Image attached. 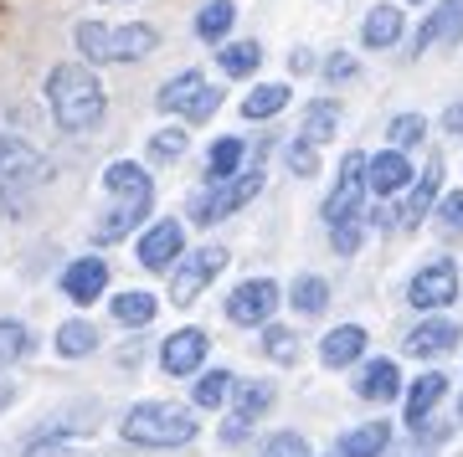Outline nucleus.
I'll return each mask as SVG.
<instances>
[{"label":"nucleus","mask_w":463,"mask_h":457,"mask_svg":"<svg viewBox=\"0 0 463 457\" xmlns=\"http://www.w3.org/2000/svg\"><path fill=\"white\" fill-rule=\"evenodd\" d=\"M288 108V88L283 82H258L248 98H242V118H252V124H263V118L283 114Z\"/></svg>","instance_id":"nucleus-30"},{"label":"nucleus","mask_w":463,"mask_h":457,"mask_svg":"<svg viewBox=\"0 0 463 457\" xmlns=\"http://www.w3.org/2000/svg\"><path fill=\"white\" fill-rule=\"evenodd\" d=\"M109 313H114L124 329H149L155 324V313H160V298L149 294V288H129V294H114Z\"/></svg>","instance_id":"nucleus-26"},{"label":"nucleus","mask_w":463,"mask_h":457,"mask_svg":"<svg viewBox=\"0 0 463 457\" xmlns=\"http://www.w3.org/2000/svg\"><path fill=\"white\" fill-rule=\"evenodd\" d=\"M432 42H463V0H438V11H432V16L417 26L412 51L422 57Z\"/></svg>","instance_id":"nucleus-21"},{"label":"nucleus","mask_w":463,"mask_h":457,"mask_svg":"<svg viewBox=\"0 0 463 457\" xmlns=\"http://www.w3.org/2000/svg\"><path fill=\"white\" fill-rule=\"evenodd\" d=\"M386 139H392V149L407 154V149H417L422 139H428V118L422 114H397L392 118V129H386Z\"/></svg>","instance_id":"nucleus-36"},{"label":"nucleus","mask_w":463,"mask_h":457,"mask_svg":"<svg viewBox=\"0 0 463 457\" xmlns=\"http://www.w3.org/2000/svg\"><path fill=\"white\" fill-rule=\"evenodd\" d=\"M288 303H294L304 319H319V313L330 309V283L319 278V273H298V278L288 283Z\"/></svg>","instance_id":"nucleus-29"},{"label":"nucleus","mask_w":463,"mask_h":457,"mask_svg":"<svg viewBox=\"0 0 463 457\" xmlns=\"http://www.w3.org/2000/svg\"><path fill=\"white\" fill-rule=\"evenodd\" d=\"M232 396H237V376H232L227 365H216V370H201L196 386H191V406L196 411H227Z\"/></svg>","instance_id":"nucleus-22"},{"label":"nucleus","mask_w":463,"mask_h":457,"mask_svg":"<svg viewBox=\"0 0 463 457\" xmlns=\"http://www.w3.org/2000/svg\"><path fill=\"white\" fill-rule=\"evenodd\" d=\"M288 72H315V57H309V51L298 47L294 57H288Z\"/></svg>","instance_id":"nucleus-44"},{"label":"nucleus","mask_w":463,"mask_h":457,"mask_svg":"<svg viewBox=\"0 0 463 457\" xmlns=\"http://www.w3.org/2000/svg\"><path fill=\"white\" fill-rule=\"evenodd\" d=\"M258 350H263L273 365H298V334L288 324H263L258 329Z\"/></svg>","instance_id":"nucleus-32"},{"label":"nucleus","mask_w":463,"mask_h":457,"mask_svg":"<svg viewBox=\"0 0 463 457\" xmlns=\"http://www.w3.org/2000/svg\"><path fill=\"white\" fill-rule=\"evenodd\" d=\"M279 406V386H273V380H248V386H242V380H237V396H232V416H237V422H263L268 411Z\"/></svg>","instance_id":"nucleus-24"},{"label":"nucleus","mask_w":463,"mask_h":457,"mask_svg":"<svg viewBox=\"0 0 463 457\" xmlns=\"http://www.w3.org/2000/svg\"><path fill=\"white\" fill-rule=\"evenodd\" d=\"M443 129L463 139V103H448V108H443Z\"/></svg>","instance_id":"nucleus-42"},{"label":"nucleus","mask_w":463,"mask_h":457,"mask_svg":"<svg viewBox=\"0 0 463 457\" xmlns=\"http://www.w3.org/2000/svg\"><path fill=\"white\" fill-rule=\"evenodd\" d=\"M145 180H149L145 164H134V160H114L109 170H103V191H109V196H124V191L145 185Z\"/></svg>","instance_id":"nucleus-37"},{"label":"nucleus","mask_w":463,"mask_h":457,"mask_svg":"<svg viewBox=\"0 0 463 457\" xmlns=\"http://www.w3.org/2000/svg\"><path fill=\"white\" fill-rule=\"evenodd\" d=\"M458 426H463V401H458Z\"/></svg>","instance_id":"nucleus-46"},{"label":"nucleus","mask_w":463,"mask_h":457,"mask_svg":"<svg viewBox=\"0 0 463 457\" xmlns=\"http://www.w3.org/2000/svg\"><path fill=\"white\" fill-rule=\"evenodd\" d=\"M242 437H248V422H237V416H227V426H222V442H227V447H237Z\"/></svg>","instance_id":"nucleus-43"},{"label":"nucleus","mask_w":463,"mask_h":457,"mask_svg":"<svg viewBox=\"0 0 463 457\" xmlns=\"http://www.w3.org/2000/svg\"><path fill=\"white\" fill-rule=\"evenodd\" d=\"M99 324L93 319H67V324H57V334H52V350L62 359H88L93 350H99Z\"/></svg>","instance_id":"nucleus-25"},{"label":"nucleus","mask_w":463,"mask_h":457,"mask_svg":"<svg viewBox=\"0 0 463 457\" xmlns=\"http://www.w3.org/2000/svg\"><path fill=\"white\" fill-rule=\"evenodd\" d=\"M42 93H47L52 124L62 134H72V139L93 134L103 124V114H109V88H103V78L88 62H57L47 72V82H42Z\"/></svg>","instance_id":"nucleus-1"},{"label":"nucleus","mask_w":463,"mask_h":457,"mask_svg":"<svg viewBox=\"0 0 463 457\" xmlns=\"http://www.w3.org/2000/svg\"><path fill=\"white\" fill-rule=\"evenodd\" d=\"M279 303H283V288L273 278H242L227 294L222 313H227V324H237V329H263V324H273Z\"/></svg>","instance_id":"nucleus-8"},{"label":"nucleus","mask_w":463,"mask_h":457,"mask_svg":"<svg viewBox=\"0 0 463 457\" xmlns=\"http://www.w3.org/2000/svg\"><path fill=\"white\" fill-rule=\"evenodd\" d=\"M283 164H288V170H294L298 180H309V175H319V149L309 145V139H288V149H283Z\"/></svg>","instance_id":"nucleus-38"},{"label":"nucleus","mask_w":463,"mask_h":457,"mask_svg":"<svg viewBox=\"0 0 463 457\" xmlns=\"http://www.w3.org/2000/svg\"><path fill=\"white\" fill-rule=\"evenodd\" d=\"M412 160L402 154V149H381V154H365V191L371 196H402V191H412Z\"/></svg>","instance_id":"nucleus-14"},{"label":"nucleus","mask_w":463,"mask_h":457,"mask_svg":"<svg viewBox=\"0 0 463 457\" xmlns=\"http://www.w3.org/2000/svg\"><path fill=\"white\" fill-rule=\"evenodd\" d=\"M412 5H422V0H412Z\"/></svg>","instance_id":"nucleus-47"},{"label":"nucleus","mask_w":463,"mask_h":457,"mask_svg":"<svg viewBox=\"0 0 463 457\" xmlns=\"http://www.w3.org/2000/svg\"><path fill=\"white\" fill-rule=\"evenodd\" d=\"M335 134H340V103L335 98H315L309 108H304V118H298V139H309V145H330Z\"/></svg>","instance_id":"nucleus-27"},{"label":"nucleus","mask_w":463,"mask_h":457,"mask_svg":"<svg viewBox=\"0 0 463 457\" xmlns=\"http://www.w3.org/2000/svg\"><path fill=\"white\" fill-rule=\"evenodd\" d=\"M155 103L165 108V114H181L185 124H206V118L216 114V103H222V93H216L212 82H206V72H196V67H185V72H175V78L160 82V93H155Z\"/></svg>","instance_id":"nucleus-5"},{"label":"nucleus","mask_w":463,"mask_h":457,"mask_svg":"<svg viewBox=\"0 0 463 457\" xmlns=\"http://www.w3.org/2000/svg\"><path fill=\"white\" fill-rule=\"evenodd\" d=\"M252 196H263V160H252L242 175L216 180V185L206 180V191L191 196V221H196V227H216V221H227V216L242 211Z\"/></svg>","instance_id":"nucleus-4"},{"label":"nucleus","mask_w":463,"mask_h":457,"mask_svg":"<svg viewBox=\"0 0 463 457\" xmlns=\"http://www.w3.org/2000/svg\"><path fill=\"white\" fill-rule=\"evenodd\" d=\"M443 396H448V376L443 370H428V376H417L407 391H402V401H407V426H422V422H432V411L443 406Z\"/></svg>","instance_id":"nucleus-19"},{"label":"nucleus","mask_w":463,"mask_h":457,"mask_svg":"<svg viewBox=\"0 0 463 457\" xmlns=\"http://www.w3.org/2000/svg\"><path fill=\"white\" fill-rule=\"evenodd\" d=\"M149 206H155V180H145V185H134V191H124V196H109V211L93 221V242L99 247H114L124 242L134 231V221H145Z\"/></svg>","instance_id":"nucleus-10"},{"label":"nucleus","mask_w":463,"mask_h":457,"mask_svg":"<svg viewBox=\"0 0 463 457\" xmlns=\"http://www.w3.org/2000/svg\"><path fill=\"white\" fill-rule=\"evenodd\" d=\"M134 257H139V267H149V273H170V267L185 257V227L175 216L145 227V237L134 242Z\"/></svg>","instance_id":"nucleus-12"},{"label":"nucleus","mask_w":463,"mask_h":457,"mask_svg":"<svg viewBox=\"0 0 463 457\" xmlns=\"http://www.w3.org/2000/svg\"><path fill=\"white\" fill-rule=\"evenodd\" d=\"M62 294H67V303H78V309L99 303V298L109 294V262L103 257H72L62 267Z\"/></svg>","instance_id":"nucleus-15"},{"label":"nucleus","mask_w":463,"mask_h":457,"mask_svg":"<svg viewBox=\"0 0 463 457\" xmlns=\"http://www.w3.org/2000/svg\"><path fill=\"white\" fill-rule=\"evenodd\" d=\"M438 221H443V231H453V237L463 231V191H448V196L438 201Z\"/></svg>","instance_id":"nucleus-40"},{"label":"nucleus","mask_w":463,"mask_h":457,"mask_svg":"<svg viewBox=\"0 0 463 457\" xmlns=\"http://www.w3.org/2000/svg\"><path fill=\"white\" fill-rule=\"evenodd\" d=\"M458 288H463L458 262L453 257H432V262H422V267L412 273V283H407V303L428 319V313L453 309V303H458Z\"/></svg>","instance_id":"nucleus-6"},{"label":"nucleus","mask_w":463,"mask_h":457,"mask_svg":"<svg viewBox=\"0 0 463 457\" xmlns=\"http://www.w3.org/2000/svg\"><path fill=\"white\" fill-rule=\"evenodd\" d=\"M216 67H222L227 78H252V72L263 67V47H258V42H227V47L216 51Z\"/></svg>","instance_id":"nucleus-31"},{"label":"nucleus","mask_w":463,"mask_h":457,"mask_svg":"<svg viewBox=\"0 0 463 457\" xmlns=\"http://www.w3.org/2000/svg\"><path fill=\"white\" fill-rule=\"evenodd\" d=\"M386 447H392V422H361L350 432H340L325 457H381Z\"/></svg>","instance_id":"nucleus-20"},{"label":"nucleus","mask_w":463,"mask_h":457,"mask_svg":"<svg viewBox=\"0 0 463 457\" xmlns=\"http://www.w3.org/2000/svg\"><path fill=\"white\" fill-rule=\"evenodd\" d=\"M232 21H237V5L232 0H206L196 11V36L201 42H227Z\"/></svg>","instance_id":"nucleus-33"},{"label":"nucleus","mask_w":463,"mask_h":457,"mask_svg":"<svg viewBox=\"0 0 463 457\" xmlns=\"http://www.w3.org/2000/svg\"><path fill=\"white\" fill-rule=\"evenodd\" d=\"M242 160H248V139H237V134H222L212 149H206V180H232L242 175Z\"/></svg>","instance_id":"nucleus-28"},{"label":"nucleus","mask_w":463,"mask_h":457,"mask_svg":"<svg viewBox=\"0 0 463 457\" xmlns=\"http://www.w3.org/2000/svg\"><path fill=\"white\" fill-rule=\"evenodd\" d=\"M252 457H315V447H309L304 432H268Z\"/></svg>","instance_id":"nucleus-35"},{"label":"nucleus","mask_w":463,"mask_h":457,"mask_svg":"<svg viewBox=\"0 0 463 457\" xmlns=\"http://www.w3.org/2000/svg\"><path fill=\"white\" fill-rule=\"evenodd\" d=\"M222 267H227V252H222V247H196V252H185V257L170 267V303H175V309H191V303L222 278Z\"/></svg>","instance_id":"nucleus-7"},{"label":"nucleus","mask_w":463,"mask_h":457,"mask_svg":"<svg viewBox=\"0 0 463 457\" xmlns=\"http://www.w3.org/2000/svg\"><path fill=\"white\" fill-rule=\"evenodd\" d=\"M438 191H443V160L432 154L428 160V170L412 180V191H407V201H402V216H397V227L402 231H417L422 227V216L438 206Z\"/></svg>","instance_id":"nucleus-17"},{"label":"nucleus","mask_w":463,"mask_h":457,"mask_svg":"<svg viewBox=\"0 0 463 457\" xmlns=\"http://www.w3.org/2000/svg\"><path fill=\"white\" fill-rule=\"evenodd\" d=\"M463 344V329L453 324V319H443V313H428L417 329H407V340H402V350L417 359H438L448 355V350H458Z\"/></svg>","instance_id":"nucleus-16"},{"label":"nucleus","mask_w":463,"mask_h":457,"mask_svg":"<svg viewBox=\"0 0 463 457\" xmlns=\"http://www.w3.org/2000/svg\"><path fill=\"white\" fill-rule=\"evenodd\" d=\"M118 437L129 447L170 452V447H191L201 437V422H196V406H181V401H134L118 416Z\"/></svg>","instance_id":"nucleus-2"},{"label":"nucleus","mask_w":463,"mask_h":457,"mask_svg":"<svg viewBox=\"0 0 463 457\" xmlns=\"http://www.w3.org/2000/svg\"><path fill=\"white\" fill-rule=\"evenodd\" d=\"M16 406V386H5V380H0V411H11Z\"/></svg>","instance_id":"nucleus-45"},{"label":"nucleus","mask_w":463,"mask_h":457,"mask_svg":"<svg viewBox=\"0 0 463 457\" xmlns=\"http://www.w3.org/2000/svg\"><path fill=\"white\" fill-rule=\"evenodd\" d=\"M206 355H212V340H206V329L185 324L175 329V334H165L160 340V370H165L170 380H191L206 370Z\"/></svg>","instance_id":"nucleus-11"},{"label":"nucleus","mask_w":463,"mask_h":457,"mask_svg":"<svg viewBox=\"0 0 463 457\" xmlns=\"http://www.w3.org/2000/svg\"><path fill=\"white\" fill-rule=\"evenodd\" d=\"M402 26H407L402 5H371V11H365V21H361V42H365L371 51L397 47V42H402Z\"/></svg>","instance_id":"nucleus-23"},{"label":"nucleus","mask_w":463,"mask_h":457,"mask_svg":"<svg viewBox=\"0 0 463 457\" xmlns=\"http://www.w3.org/2000/svg\"><path fill=\"white\" fill-rule=\"evenodd\" d=\"M185 145H191V134L175 124V129H160V134H149V160H181Z\"/></svg>","instance_id":"nucleus-39"},{"label":"nucleus","mask_w":463,"mask_h":457,"mask_svg":"<svg viewBox=\"0 0 463 457\" xmlns=\"http://www.w3.org/2000/svg\"><path fill=\"white\" fill-rule=\"evenodd\" d=\"M350 391L361 396V401H371V406H392L407 386H402V365L386 355H365L361 365H355V376H350Z\"/></svg>","instance_id":"nucleus-13"},{"label":"nucleus","mask_w":463,"mask_h":457,"mask_svg":"<svg viewBox=\"0 0 463 457\" xmlns=\"http://www.w3.org/2000/svg\"><path fill=\"white\" fill-rule=\"evenodd\" d=\"M78 51L93 62H145L149 51L160 47V32L145 26V21H129V26H109V21H83L78 32H72Z\"/></svg>","instance_id":"nucleus-3"},{"label":"nucleus","mask_w":463,"mask_h":457,"mask_svg":"<svg viewBox=\"0 0 463 457\" xmlns=\"http://www.w3.org/2000/svg\"><path fill=\"white\" fill-rule=\"evenodd\" d=\"M355 72H361V67H355V57H350V51H335L330 62H325V78H330V82H350Z\"/></svg>","instance_id":"nucleus-41"},{"label":"nucleus","mask_w":463,"mask_h":457,"mask_svg":"<svg viewBox=\"0 0 463 457\" xmlns=\"http://www.w3.org/2000/svg\"><path fill=\"white\" fill-rule=\"evenodd\" d=\"M365 344H371V334H365L361 324H340L319 340V365H325V370H350V365L365 359Z\"/></svg>","instance_id":"nucleus-18"},{"label":"nucleus","mask_w":463,"mask_h":457,"mask_svg":"<svg viewBox=\"0 0 463 457\" xmlns=\"http://www.w3.org/2000/svg\"><path fill=\"white\" fill-rule=\"evenodd\" d=\"M36 350V334L21 319H0V370L5 365H21V359Z\"/></svg>","instance_id":"nucleus-34"},{"label":"nucleus","mask_w":463,"mask_h":457,"mask_svg":"<svg viewBox=\"0 0 463 457\" xmlns=\"http://www.w3.org/2000/svg\"><path fill=\"white\" fill-rule=\"evenodd\" d=\"M365 201V154L361 149H350L345 160H340V180H335V191L325 196V227H345V221H365L361 211Z\"/></svg>","instance_id":"nucleus-9"}]
</instances>
